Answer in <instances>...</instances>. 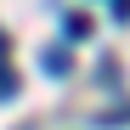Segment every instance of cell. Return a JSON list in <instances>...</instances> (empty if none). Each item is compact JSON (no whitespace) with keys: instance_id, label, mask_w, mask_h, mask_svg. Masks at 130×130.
<instances>
[{"instance_id":"obj_1","label":"cell","mask_w":130,"mask_h":130,"mask_svg":"<svg viewBox=\"0 0 130 130\" xmlns=\"http://www.w3.org/2000/svg\"><path fill=\"white\" fill-rule=\"evenodd\" d=\"M17 91V79H11V68H0V96H11Z\"/></svg>"}]
</instances>
